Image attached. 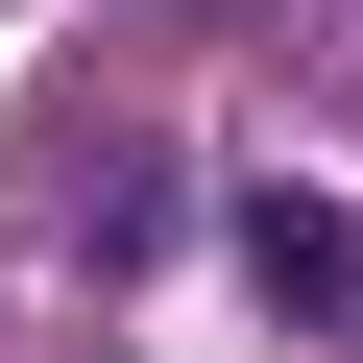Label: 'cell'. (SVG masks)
<instances>
[{
    "label": "cell",
    "mask_w": 363,
    "mask_h": 363,
    "mask_svg": "<svg viewBox=\"0 0 363 363\" xmlns=\"http://www.w3.org/2000/svg\"><path fill=\"white\" fill-rule=\"evenodd\" d=\"M242 267H267V315H363V242H339V194H242Z\"/></svg>",
    "instance_id": "1"
}]
</instances>
